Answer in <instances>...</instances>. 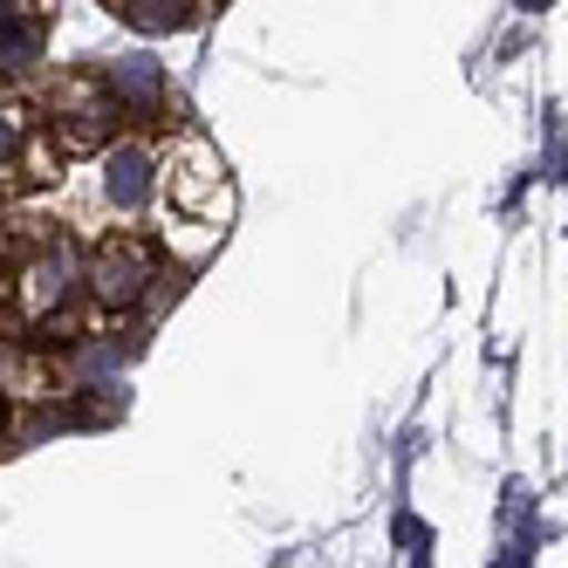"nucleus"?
Instances as JSON below:
<instances>
[{
  "label": "nucleus",
  "mask_w": 568,
  "mask_h": 568,
  "mask_svg": "<svg viewBox=\"0 0 568 568\" xmlns=\"http://www.w3.org/2000/svg\"><path fill=\"white\" fill-rule=\"evenodd\" d=\"M158 274V247L138 233H116V240H97V247L83 254V288L97 302V315H131L144 295H151Z\"/></svg>",
  "instance_id": "1"
},
{
  "label": "nucleus",
  "mask_w": 568,
  "mask_h": 568,
  "mask_svg": "<svg viewBox=\"0 0 568 568\" xmlns=\"http://www.w3.org/2000/svg\"><path fill=\"white\" fill-rule=\"evenodd\" d=\"M116 124H124V110H116L110 83L103 75H69V83L49 97V131L69 158H83V151H103L116 138Z\"/></svg>",
  "instance_id": "2"
},
{
  "label": "nucleus",
  "mask_w": 568,
  "mask_h": 568,
  "mask_svg": "<svg viewBox=\"0 0 568 568\" xmlns=\"http://www.w3.org/2000/svg\"><path fill=\"white\" fill-rule=\"evenodd\" d=\"M83 281V247H75L69 233H55V240H42V247L28 254V267H21V288H8L14 295V308H21V322H42L49 308H62L69 302V288Z\"/></svg>",
  "instance_id": "3"
},
{
  "label": "nucleus",
  "mask_w": 568,
  "mask_h": 568,
  "mask_svg": "<svg viewBox=\"0 0 568 568\" xmlns=\"http://www.w3.org/2000/svg\"><path fill=\"white\" fill-rule=\"evenodd\" d=\"M158 165H165V158H158L151 144L110 138V144H103V179H97L103 206H110V213H144L151 192H158Z\"/></svg>",
  "instance_id": "4"
},
{
  "label": "nucleus",
  "mask_w": 568,
  "mask_h": 568,
  "mask_svg": "<svg viewBox=\"0 0 568 568\" xmlns=\"http://www.w3.org/2000/svg\"><path fill=\"white\" fill-rule=\"evenodd\" d=\"M103 83L116 97V110L131 116V124H165V103H172V83H165V62L151 55H124L103 69Z\"/></svg>",
  "instance_id": "5"
},
{
  "label": "nucleus",
  "mask_w": 568,
  "mask_h": 568,
  "mask_svg": "<svg viewBox=\"0 0 568 568\" xmlns=\"http://www.w3.org/2000/svg\"><path fill=\"white\" fill-rule=\"evenodd\" d=\"M62 390V377H55V363H49V349L42 343H21V336H0V397H55Z\"/></svg>",
  "instance_id": "6"
},
{
  "label": "nucleus",
  "mask_w": 568,
  "mask_h": 568,
  "mask_svg": "<svg viewBox=\"0 0 568 568\" xmlns=\"http://www.w3.org/2000/svg\"><path fill=\"white\" fill-rule=\"evenodd\" d=\"M49 55V21L34 14V0H0V75H28Z\"/></svg>",
  "instance_id": "7"
},
{
  "label": "nucleus",
  "mask_w": 568,
  "mask_h": 568,
  "mask_svg": "<svg viewBox=\"0 0 568 568\" xmlns=\"http://www.w3.org/2000/svg\"><path fill=\"white\" fill-rule=\"evenodd\" d=\"M116 14H124L138 34H185L199 21V0H124Z\"/></svg>",
  "instance_id": "8"
},
{
  "label": "nucleus",
  "mask_w": 568,
  "mask_h": 568,
  "mask_svg": "<svg viewBox=\"0 0 568 568\" xmlns=\"http://www.w3.org/2000/svg\"><path fill=\"white\" fill-rule=\"evenodd\" d=\"M0 445H8V397H0Z\"/></svg>",
  "instance_id": "9"
},
{
  "label": "nucleus",
  "mask_w": 568,
  "mask_h": 568,
  "mask_svg": "<svg viewBox=\"0 0 568 568\" xmlns=\"http://www.w3.org/2000/svg\"><path fill=\"white\" fill-rule=\"evenodd\" d=\"M103 8H124V0H103Z\"/></svg>",
  "instance_id": "10"
},
{
  "label": "nucleus",
  "mask_w": 568,
  "mask_h": 568,
  "mask_svg": "<svg viewBox=\"0 0 568 568\" xmlns=\"http://www.w3.org/2000/svg\"><path fill=\"white\" fill-rule=\"evenodd\" d=\"M0 302H8V281H0Z\"/></svg>",
  "instance_id": "11"
},
{
  "label": "nucleus",
  "mask_w": 568,
  "mask_h": 568,
  "mask_svg": "<svg viewBox=\"0 0 568 568\" xmlns=\"http://www.w3.org/2000/svg\"><path fill=\"white\" fill-rule=\"evenodd\" d=\"M527 8H541V0H527Z\"/></svg>",
  "instance_id": "12"
}]
</instances>
